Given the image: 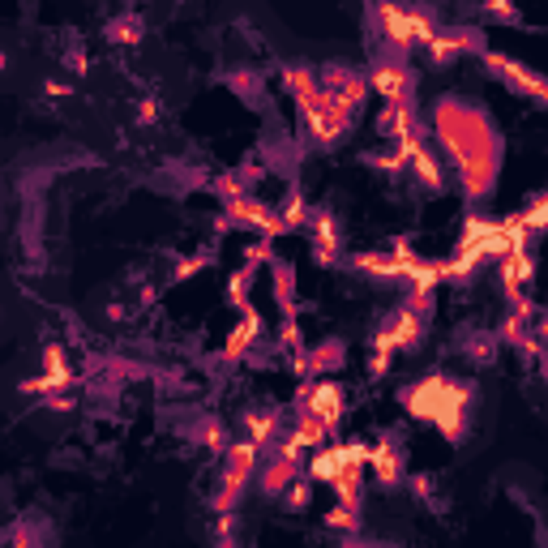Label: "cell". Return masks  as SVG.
Here are the masks:
<instances>
[{
    "label": "cell",
    "instance_id": "1",
    "mask_svg": "<svg viewBox=\"0 0 548 548\" xmlns=\"http://www.w3.org/2000/svg\"><path fill=\"white\" fill-rule=\"evenodd\" d=\"M373 467H377V475H382L386 484H394L403 463H398V454H394V450H377V454H373Z\"/></svg>",
    "mask_w": 548,
    "mask_h": 548
},
{
    "label": "cell",
    "instance_id": "2",
    "mask_svg": "<svg viewBox=\"0 0 548 548\" xmlns=\"http://www.w3.org/2000/svg\"><path fill=\"white\" fill-rule=\"evenodd\" d=\"M108 34H112L116 43H133V39H142V22H137V17L129 13V17H120V22H116Z\"/></svg>",
    "mask_w": 548,
    "mask_h": 548
},
{
    "label": "cell",
    "instance_id": "3",
    "mask_svg": "<svg viewBox=\"0 0 548 548\" xmlns=\"http://www.w3.org/2000/svg\"><path fill=\"white\" fill-rule=\"evenodd\" d=\"M154 116H159V108H154V99H146V103H142V112H137V120H142V124H150Z\"/></svg>",
    "mask_w": 548,
    "mask_h": 548
}]
</instances>
